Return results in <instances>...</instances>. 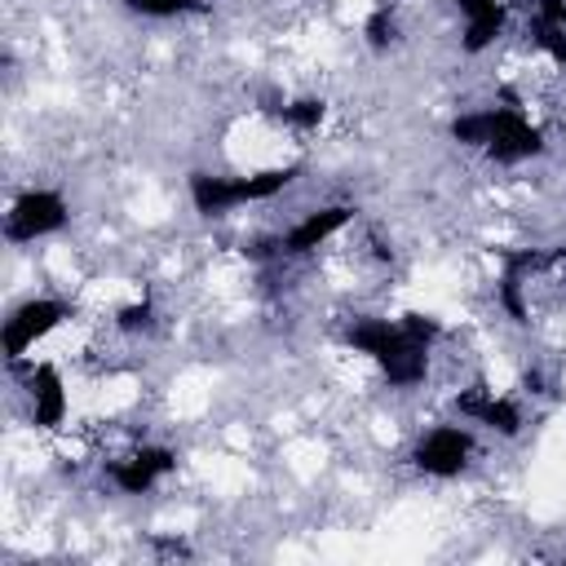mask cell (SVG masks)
Masks as SVG:
<instances>
[{
	"mask_svg": "<svg viewBox=\"0 0 566 566\" xmlns=\"http://www.w3.org/2000/svg\"><path fill=\"white\" fill-rule=\"evenodd\" d=\"M442 336V323L433 314H398V318H380V314H363L345 327V345L363 358L376 363V371L394 385V389H416L429 376V354Z\"/></svg>",
	"mask_w": 566,
	"mask_h": 566,
	"instance_id": "cell-1",
	"label": "cell"
},
{
	"mask_svg": "<svg viewBox=\"0 0 566 566\" xmlns=\"http://www.w3.org/2000/svg\"><path fill=\"white\" fill-rule=\"evenodd\" d=\"M447 133H451V142H460V146H469V150H482L491 164H504V168H517V164L539 159V155L548 150L544 128L531 124L517 102L460 111V115L447 124Z\"/></svg>",
	"mask_w": 566,
	"mask_h": 566,
	"instance_id": "cell-2",
	"label": "cell"
},
{
	"mask_svg": "<svg viewBox=\"0 0 566 566\" xmlns=\"http://www.w3.org/2000/svg\"><path fill=\"white\" fill-rule=\"evenodd\" d=\"M301 172H305L301 159L274 164V168H256V172H208V168H195L186 177V199L203 221H217V217H230L234 208L279 199Z\"/></svg>",
	"mask_w": 566,
	"mask_h": 566,
	"instance_id": "cell-3",
	"label": "cell"
},
{
	"mask_svg": "<svg viewBox=\"0 0 566 566\" xmlns=\"http://www.w3.org/2000/svg\"><path fill=\"white\" fill-rule=\"evenodd\" d=\"M66 318H75V305L62 301V296H27L18 301L9 314H4V327H0V349H4V363L18 367L49 332H57Z\"/></svg>",
	"mask_w": 566,
	"mask_h": 566,
	"instance_id": "cell-4",
	"label": "cell"
},
{
	"mask_svg": "<svg viewBox=\"0 0 566 566\" xmlns=\"http://www.w3.org/2000/svg\"><path fill=\"white\" fill-rule=\"evenodd\" d=\"M66 221H71V203H66L62 190H53V186H27V190L13 195L9 212H4V239L13 248H27L35 239L57 234Z\"/></svg>",
	"mask_w": 566,
	"mask_h": 566,
	"instance_id": "cell-5",
	"label": "cell"
},
{
	"mask_svg": "<svg viewBox=\"0 0 566 566\" xmlns=\"http://www.w3.org/2000/svg\"><path fill=\"white\" fill-rule=\"evenodd\" d=\"M478 442H473V429L455 424V420H442L433 429H424L416 442H411V469L433 478V482H451L469 469Z\"/></svg>",
	"mask_w": 566,
	"mask_h": 566,
	"instance_id": "cell-6",
	"label": "cell"
},
{
	"mask_svg": "<svg viewBox=\"0 0 566 566\" xmlns=\"http://www.w3.org/2000/svg\"><path fill=\"white\" fill-rule=\"evenodd\" d=\"M354 203H323V208H314V212H301L279 239H274V256H283V261H296V256H310V252H318L323 243H332L349 221H354Z\"/></svg>",
	"mask_w": 566,
	"mask_h": 566,
	"instance_id": "cell-7",
	"label": "cell"
},
{
	"mask_svg": "<svg viewBox=\"0 0 566 566\" xmlns=\"http://www.w3.org/2000/svg\"><path fill=\"white\" fill-rule=\"evenodd\" d=\"M172 469H177V451L146 442V447H133L128 455L111 460V464H106V482H111L119 495H150Z\"/></svg>",
	"mask_w": 566,
	"mask_h": 566,
	"instance_id": "cell-8",
	"label": "cell"
},
{
	"mask_svg": "<svg viewBox=\"0 0 566 566\" xmlns=\"http://www.w3.org/2000/svg\"><path fill=\"white\" fill-rule=\"evenodd\" d=\"M22 371V398H27V416L35 429H57L71 411L66 398V380L53 363H18Z\"/></svg>",
	"mask_w": 566,
	"mask_h": 566,
	"instance_id": "cell-9",
	"label": "cell"
},
{
	"mask_svg": "<svg viewBox=\"0 0 566 566\" xmlns=\"http://www.w3.org/2000/svg\"><path fill=\"white\" fill-rule=\"evenodd\" d=\"M455 411H460L469 424H482V429H491V433H500V438H517V433L526 429L522 407H517L509 394H495V389H486V385L460 389V394H455Z\"/></svg>",
	"mask_w": 566,
	"mask_h": 566,
	"instance_id": "cell-10",
	"label": "cell"
},
{
	"mask_svg": "<svg viewBox=\"0 0 566 566\" xmlns=\"http://www.w3.org/2000/svg\"><path fill=\"white\" fill-rule=\"evenodd\" d=\"M455 13L464 18L460 53H464V57H482V53L500 40V31H504L509 0H455Z\"/></svg>",
	"mask_w": 566,
	"mask_h": 566,
	"instance_id": "cell-11",
	"label": "cell"
},
{
	"mask_svg": "<svg viewBox=\"0 0 566 566\" xmlns=\"http://www.w3.org/2000/svg\"><path fill=\"white\" fill-rule=\"evenodd\" d=\"M531 35L557 66H566V0H535Z\"/></svg>",
	"mask_w": 566,
	"mask_h": 566,
	"instance_id": "cell-12",
	"label": "cell"
},
{
	"mask_svg": "<svg viewBox=\"0 0 566 566\" xmlns=\"http://www.w3.org/2000/svg\"><path fill=\"white\" fill-rule=\"evenodd\" d=\"M133 18L146 22H172V18H190V13H208V0H119Z\"/></svg>",
	"mask_w": 566,
	"mask_h": 566,
	"instance_id": "cell-13",
	"label": "cell"
},
{
	"mask_svg": "<svg viewBox=\"0 0 566 566\" xmlns=\"http://www.w3.org/2000/svg\"><path fill=\"white\" fill-rule=\"evenodd\" d=\"M363 40L371 53H389L398 44V9L394 4H376L363 22Z\"/></svg>",
	"mask_w": 566,
	"mask_h": 566,
	"instance_id": "cell-14",
	"label": "cell"
},
{
	"mask_svg": "<svg viewBox=\"0 0 566 566\" xmlns=\"http://www.w3.org/2000/svg\"><path fill=\"white\" fill-rule=\"evenodd\" d=\"M274 115H279V124H287L296 133H314L327 115V102L323 97H296V102H283Z\"/></svg>",
	"mask_w": 566,
	"mask_h": 566,
	"instance_id": "cell-15",
	"label": "cell"
},
{
	"mask_svg": "<svg viewBox=\"0 0 566 566\" xmlns=\"http://www.w3.org/2000/svg\"><path fill=\"white\" fill-rule=\"evenodd\" d=\"M150 327H155V296L150 292H142L137 301H128V305L115 310V332L137 336V332H150Z\"/></svg>",
	"mask_w": 566,
	"mask_h": 566,
	"instance_id": "cell-16",
	"label": "cell"
},
{
	"mask_svg": "<svg viewBox=\"0 0 566 566\" xmlns=\"http://www.w3.org/2000/svg\"><path fill=\"white\" fill-rule=\"evenodd\" d=\"M562 261H566V248H562Z\"/></svg>",
	"mask_w": 566,
	"mask_h": 566,
	"instance_id": "cell-17",
	"label": "cell"
}]
</instances>
